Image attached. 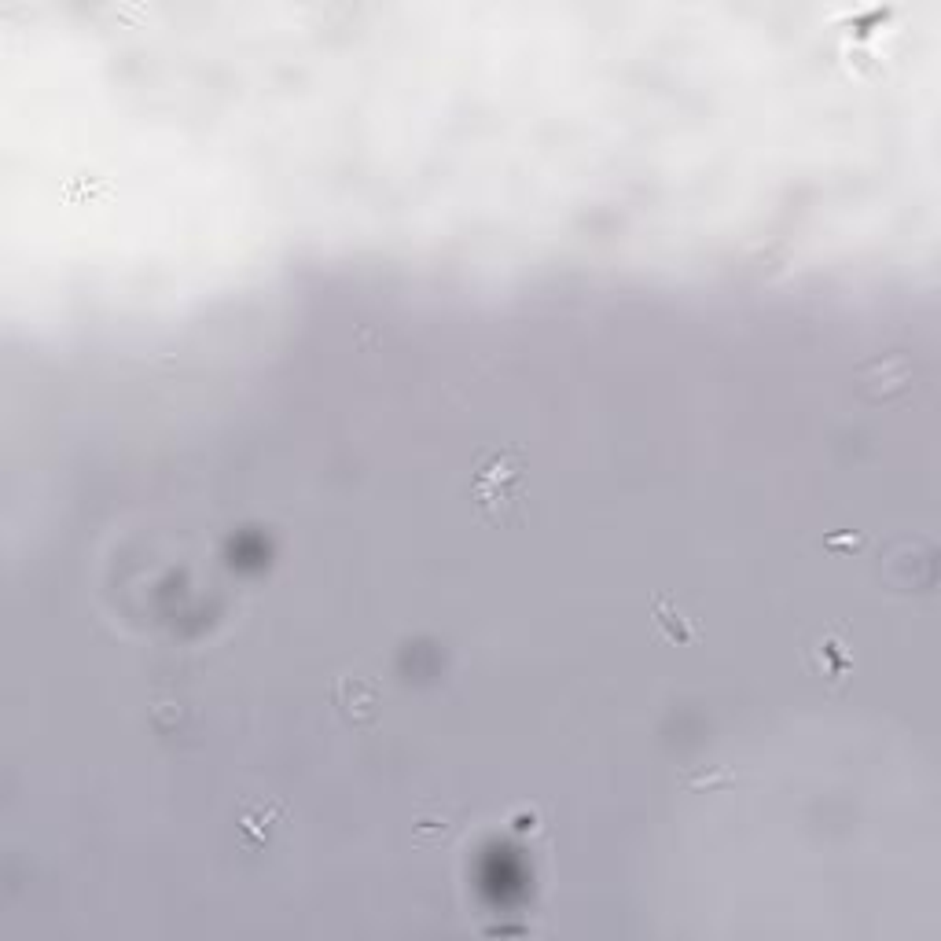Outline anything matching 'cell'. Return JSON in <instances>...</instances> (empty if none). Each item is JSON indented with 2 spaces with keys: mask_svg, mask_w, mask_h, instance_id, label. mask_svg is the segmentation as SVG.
Segmentation results:
<instances>
[{
  "mask_svg": "<svg viewBox=\"0 0 941 941\" xmlns=\"http://www.w3.org/2000/svg\"><path fill=\"white\" fill-rule=\"evenodd\" d=\"M427 835H442L445 839V835H449V824H445V820H420V824H416V842L423 846Z\"/></svg>",
  "mask_w": 941,
  "mask_h": 941,
  "instance_id": "52a82bcc",
  "label": "cell"
},
{
  "mask_svg": "<svg viewBox=\"0 0 941 941\" xmlns=\"http://www.w3.org/2000/svg\"><path fill=\"white\" fill-rule=\"evenodd\" d=\"M688 783H692V787H706V791H710V787H732V783H736V776H732V772L714 769V772H699V776H688Z\"/></svg>",
  "mask_w": 941,
  "mask_h": 941,
  "instance_id": "8992f818",
  "label": "cell"
},
{
  "mask_svg": "<svg viewBox=\"0 0 941 941\" xmlns=\"http://www.w3.org/2000/svg\"><path fill=\"white\" fill-rule=\"evenodd\" d=\"M824 545H828V548H861L864 541H861V537H828Z\"/></svg>",
  "mask_w": 941,
  "mask_h": 941,
  "instance_id": "ba28073f",
  "label": "cell"
},
{
  "mask_svg": "<svg viewBox=\"0 0 941 941\" xmlns=\"http://www.w3.org/2000/svg\"><path fill=\"white\" fill-rule=\"evenodd\" d=\"M651 622H655V629L662 633V640H669V644H692L695 640L692 622L673 607V600H669L666 592L651 596Z\"/></svg>",
  "mask_w": 941,
  "mask_h": 941,
  "instance_id": "277c9868",
  "label": "cell"
},
{
  "mask_svg": "<svg viewBox=\"0 0 941 941\" xmlns=\"http://www.w3.org/2000/svg\"><path fill=\"white\" fill-rule=\"evenodd\" d=\"M526 453L522 445H504L478 456L475 475H471V500L478 508V519L493 530H508L526 522Z\"/></svg>",
  "mask_w": 941,
  "mask_h": 941,
  "instance_id": "6da1fadb",
  "label": "cell"
},
{
  "mask_svg": "<svg viewBox=\"0 0 941 941\" xmlns=\"http://www.w3.org/2000/svg\"><path fill=\"white\" fill-rule=\"evenodd\" d=\"M287 820V809L280 802H243L236 813V828H239V839H243V846L247 850H261L265 842H269V835H273L276 824H284Z\"/></svg>",
  "mask_w": 941,
  "mask_h": 941,
  "instance_id": "3957f363",
  "label": "cell"
},
{
  "mask_svg": "<svg viewBox=\"0 0 941 941\" xmlns=\"http://www.w3.org/2000/svg\"><path fill=\"white\" fill-rule=\"evenodd\" d=\"M813 655H820V673H824V677H831V681H842V677L850 673V666H853L850 655H846V647L835 644V640H828V636H824V640L813 647Z\"/></svg>",
  "mask_w": 941,
  "mask_h": 941,
  "instance_id": "5b68a950",
  "label": "cell"
},
{
  "mask_svg": "<svg viewBox=\"0 0 941 941\" xmlns=\"http://www.w3.org/2000/svg\"><path fill=\"white\" fill-rule=\"evenodd\" d=\"M331 706L350 728H372L383 710V688L364 677V673H346L331 684Z\"/></svg>",
  "mask_w": 941,
  "mask_h": 941,
  "instance_id": "7a4b0ae2",
  "label": "cell"
}]
</instances>
